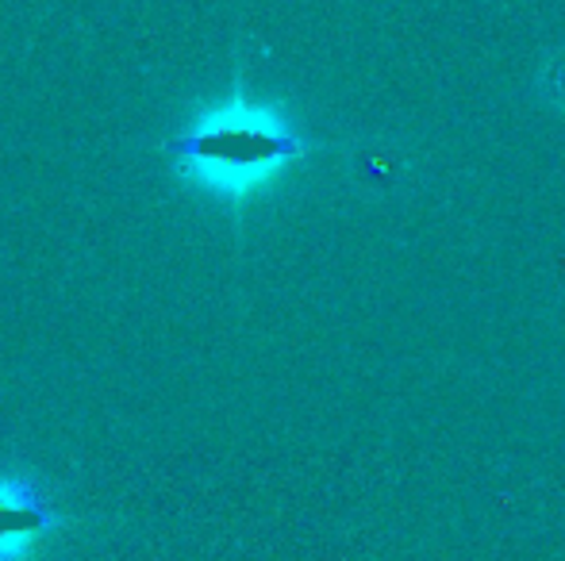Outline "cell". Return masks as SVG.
Instances as JSON below:
<instances>
[{"label":"cell","mask_w":565,"mask_h":561,"mask_svg":"<svg viewBox=\"0 0 565 561\" xmlns=\"http://www.w3.org/2000/svg\"><path fill=\"white\" fill-rule=\"evenodd\" d=\"M162 150L185 185L238 212L305 162L316 142L300 136L281 105L254 100L243 77H235L227 97L193 116Z\"/></svg>","instance_id":"obj_1"},{"label":"cell","mask_w":565,"mask_h":561,"mask_svg":"<svg viewBox=\"0 0 565 561\" xmlns=\"http://www.w3.org/2000/svg\"><path fill=\"white\" fill-rule=\"evenodd\" d=\"M54 531V511L20 477H0V561H28Z\"/></svg>","instance_id":"obj_2"}]
</instances>
